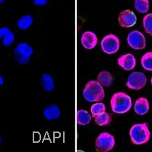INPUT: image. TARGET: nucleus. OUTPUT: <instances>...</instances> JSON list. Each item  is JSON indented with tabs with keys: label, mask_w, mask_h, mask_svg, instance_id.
Here are the masks:
<instances>
[{
	"label": "nucleus",
	"mask_w": 152,
	"mask_h": 152,
	"mask_svg": "<svg viewBox=\"0 0 152 152\" xmlns=\"http://www.w3.org/2000/svg\"><path fill=\"white\" fill-rule=\"evenodd\" d=\"M132 104L131 97L123 92L114 94L110 101L112 110L119 114L128 112L131 109Z\"/></svg>",
	"instance_id": "nucleus-1"
},
{
	"label": "nucleus",
	"mask_w": 152,
	"mask_h": 152,
	"mask_svg": "<svg viewBox=\"0 0 152 152\" xmlns=\"http://www.w3.org/2000/svg\"><path fill=\"white\" fill-rule=\"evenodd\" d=\"M83 96L87 101L98 102L104 97V88L98 81H91L84 89Z\"/></svg>",
	"instance_id": "nucleus-2"
},
{
	"label": "nucleus",
	"mask_w": 152,
	"mask_h": 152,
	"mask_svg": "<svg viewBox=\"0 0 152 152\" xmlns=\"http://www.w3.org/2000/svg\"><path fill=\"white\" fill-rule=\"evenodd\" d=\"M129 135L132 142L135 145H142L148 142L151 132L147 123H141L132 126L129 131Z\"/></svg>",
	"instance_id": "nucleus-3"
},
{
	"label": "nucleus",
	"mask_w": 152,
	"mask_h": 152,
	"mask_svg": "<svg viewBox=\"0 0 152 152\" xmlns=\"http://www.w3.org/2000/svg\"><path fill=\"white\" fill-rule=\"evenodd\" d=\"M33 53L32 47L26 43H20L14 50L15 59L20 65H24L29 62Z\"/></svg>",
	"instance_id": "nucleus-4"
},
{
	"label": "nucleus",
	"mask_w": 152,
	"mask_h": 152,
	"mask_svg": "<svg viewBox=\"0 0 152 152\" xmlns=\"http://www.w3.org/2000/svg\"><path fill=\"white\" fill-rule=\"evenodd\" d=\"M95 145L98 151H109L113 148L115 145V139L114 137L109 133L102 132L97 137Z\"/></svg>",
	"instance_id": "nucleus-5"
},
{
	"label": "nucleus",
	"mask_w": 152,
	"mask_h": 152,
	"mask_svg": "<svg viewBox=\"0 0 152 152\" xmlns=\"http://www.w3.org/2000/svg\"><path fill=\"white\" fill-rule=\"evenodd\" d=\"M120 43L119 38L114 34H108L104 37L101 41V48L104 53L113 54L119 50Z\"/></svg>",
	"instance_id": "nucleus-6"
},
{
	"label": "nucleus",
	"mask_w": 152,
	"mask_h": 152,
	"mask_svg": "<svg viewBox=\"0 0 152 152\" xmlns=\"http://www.w3.org/2000/svg\"><path fill=\"white\" fill-rule=\"evenodd\" d=\"M147 78L145 74L140 72H133L129 76L126 86L132 90H140L146 85Z\"/></svg>",
	"instance_id": "nucleus-7"
},
{
	"label": "nucleus",
	"mask_w": 152,
	"mask_h": 152,
	"mask_svg": "<svg viewBox=\"0 0 152 152\" xmlns=\"http://www.w3.org/2000/svg\"><path fill=\"white\" fill-rule=\"evenodd\" d=\"M128 44L134 50H142L146 46L145 37L140 31H133L127 37Z\"/></svg>",
	"instance_id": "nucleus-8"
},
{
	"label": "nucleus",
	"mask_w": 152,
	"mask_h": 152,
	"mask_svg": "<svg viewBox=\"0 0 152 152\" xmlns=\"http://www.w3.org/2000/svg\"><path fill=\"white\" fill-rule=\"evenodd\" d=\"M136 21V15L130 10L123 11L119 16V23L123 28H131L134 26Z\"/></svg>",
	"instance_id": "nucleus-9"
},
{
	"label": "nucleus",
	"mask_w": 152,
	"mask_h": 152,
	"mask_svg": "<svg viewBox=\"0 0 152 152\" xmlns=\"http://www.w3.org/2000/svg\"><path fill=\"white\" fill-rule=\"evenodd\" d=\"M118 64L119 66H121L123 69H124L126 71H129L135 68L136 64V60H135V56L132 54H125L121 56L117 60Z\"/></svg>",
	"instance_id": "nucleus-10"
},
{
	"label": "nucleus",
	"mask_w": 152,
	"mask_h": 152,
	"mask_svg": "<svg viewBox=\"0 0 152 152\" xmlns=\"http://www.w3.org/2000/svg\"><path fill=\"white\" fill-rule=\"evenodd\" d=\"M81 43L85 48L91 50L96 47L97 43V37L91 31H86L81 37Z\"/></svg>",
	"instance_id": "nucleus-11"
},
{
	"label": "nucleus",
	"mask_w": 152,
	"mask_h": 152,
	"mask_svg": "<svg viewBox=\"0 0 152 152\" xmlns=\"http://www.w3.org/2000/svg\"><path fill=\"white\" fill-rule=\"evenodd\" d=\"M135 112L138 115H144L147 113L149 110V102L148 100L145 97H140L135 101Z\"/></svg>",
	"instance_id": "nucleus-12"
},
{
	"label": "nucleus",
	"mask_w": 152,
	"mask_h": 152,
	"mask_svg": "<svg viewBox=\"0 0 152 152\" xmlns=\"http://www.w3.org/2000/svg\"><path fill=\"white\" fill-rule=\"evenodd\" d=\"M43 116L48 120L56 119L60 116V110L56 105H50L44 110Z\"/></svg>",
	"instance_id": "nucleus-13"
},
{
	"label": "nucleus",
	"mask_w": 152,
	"mask_h": 152,
	"mask_svg": "<svg viewBox=\"0 0 152 152\" xmlns=\"http://www.w3.org/2000/svg\"><path fill=\"white\" fill-rule=\"evenodd\" d=\"M97 81L102 86L109 87L113 84V78L110 73L107 71H103L97 76Z\"/></svg>",
	"instance_id": "nucleus-14"
},
{
	"label": "nucleus",
	"mask_w": 152,
	"mask_h": 152,
	"mask_svg": "<svg viewBox=\"0 0 152 152\" xmlns=\"http://www.w3.org/2000/svg\"><path fill=\"white\" fill-rule=\"evenodd\" d=\"M41 85L46 91H52L54 88V81L52 76L47 73L43 75L41 78Z\"/></svg>",
	"instance_id": "nucleus-15"
},
{
	"label": "nucleus",
	"mask_w": 152,
	"mask_h": 152,
	"mask_svg": "<svg viewBox=\"0 0 152 152\" xmlns=\"http://www.w3.org/2000/svg\"><path fill=\"white\" fill-rule=\"evenodd\" d=\"M91 120V116L89 113L84 110H80L77 113V123L81 126L88 124Z\"/></svg>",
	"instance_id": "nucleus-16"
},
{
	"label": "nucleus",
	"mask_w": 152,
	"mask_h": 152,
	"mask_svg": "<svg viewBox=\"0 0 152 152\" xmlns=\"http://www.w3.org/2000/svg\"><path fill=\"white\" fill-rule=\"evenodd\" d=\"M33 23V18L31 15H24L19 19L18 21V26L20 29L26 30L31 27Z\"/></svg>",
	"instance_id": "nucleus-17"
},
{
	"label": "nucleus",
	"mask_w": 152,
	"mask_h": 152,
	"mask_svg": "<svg viewBox=\"0 0 152 152\" xmlns=\"http://www.w3.org/2000/svg\"><path fill=\"white\" fill-rule=\"evenodd\" d=\"M142 66L145 70L152 71V52H148L145 53L142 57L141 60Z\"/></svg>",
	"instance_id": "nucleus-18"
},
{
	"label": "nucleus",
	"mask_w": 152,
	"mask_h": 152,
	"mask_svg": "<svg viewBox=\"0 0 152 152\" xmlns=\"http://www.w3.org/2000/svg\"><path fill=\"white\" fill-rule=\"evenodd\" d=\"M95 122L99 126H107L111 122V116L107 113H103L98 116H95Z\"/></svg>",
	"instance_id": "nucleus-19"
},
{
	"label": "nucleus",
	"mask_w": 152,
	"mask_h": 152,
	"mask_svg": "<svg viewBox=\"0 0 152 152\" xmlns=\"http://www.w3.org/2000/svg\"><path fill=\"white\" fill-rule=\"evenodd\" d=\"M135 8L140 13H146L149 9V0H135Z\"/></svg>",
	"instance_id": "nucleus-20"
},
{
	"label": "nucleus",
	"mask_w": 152,
	"mask_h": 152,
	"mask_svg": "<svg viewBox=\"0 0 152 152\" xmlns=\"http://www.w3.org/2000/svg\"><path fill=\"white\" fill-rule=\"evenodd\" d=\"M143 25L145 32L152 36V13L146 15L144 17Z\"/></svg>",
	"instance_id": "nucleus-21"
},
{
	"label": "nucleus",
	"mask_w": 152,
	"mask_h": 152,
	"mask_svg": "<svg viewBox=\"0 0 152 152\" xmlns=\"http://www.w3.org/2000/svg\"><path fill=\"white\" fill-rule=\"evenodd\" d=\"M105 105H104V104H102V103H97V104H94V105H92L91 108V113L94 116H98L100 114L105 112Z\"/></svg>",
	"instance_id": "nucleus-22"
},
{
	"label": "nucleus",
	"mask_w": 152,
	"mask_h": 152,
	"mask_svg": "<svg viewBox=\"0 0 152 152\" xmlns=\"http://www.w3.org/2000/svg\"><path fill=\"white\" fill-rule=\"evenodd\" d=\"M15 40V35L14 34L12 33V32H9L6 36H5L3 37V40H2V43H3L4 46H10L12 45Z\"/></svg>",
	"instance_id": "nucleus-23"
},
{
	"label": "nucleus",
	"mask_w": 152,
	"mask_h": 152,
	"mask_svg": "<svg viewBox=\"0 0 152 152\" xmlns=\"http://www.w3.org/2000/svg\"><path fill=\"white\" fill-rule=\"evenodd\" d=\"M11 32L10 29L7 27H3L0 28V38H3L4 37L6 36L8 34Z\"/></svg>",
	"instance_id": "nucleus-24"
},
{
	"label": "nucleus",
	"mask_w": 152,
	"mask_h": 152,
	"mask_svg": "<svg viewBox=\"0 0 152 152\" xmlns=\"http://www.w3.org/2000/svg\"><path fill=\"white\" fill-rule=\"evenodd\" d=\"M48 0H34V3L36 5H44L47 3Z\"/></svg>",
	"instance_id": "nucleus-25"
},
{
	"label": "nucleus",
	"mask_w": 152,
	"mask_h": 152,
	"mask_svg": "<svg viewBox=\"0 0 152 152\" xmlns=\"http://www.w3.org/2000/svg\"><path fill=\"white\" fill-rule=\"evenodd\" d=\"M3 83H4V79H3V78H2V76H0V86H1V85H3Z\"/></svg>",
	"instance_id": "nucleus-26"
},
{
	"label": "nucleus",
	"mask_w": 152,
	"mask_h": 152,
	"mask_svg": "<svg viewBox=\"0 0 152 152\" xmlns=\"http://www.w3.org/2000/svg\"><path fill=\"white\" fill-rule=\"evenodd\" d=\"M4 1H5V0H0V5H1L2 3H3Z\"/></svg>",
	"instance_id": "nucleus-27"
},
{
	"label": "nucleus",
	"mask_w": 152,
	"mask_h": 152,
	"mask_svg": "<svg viewBox=\"0 0 152 152\" xmlns=\"http://www.w3.org/2000/svg\"><path fill=\"white\" fill-rule=\"evenodd\" d=\"M1 143H2V138L0 137V145H1Z\"/></svg>",
	"instance_id": "nucleus-28"
},
{
	"label": "nucleus",
	"mask_w": 152,
	"mask_h": 152,
	"mask_svg": "<svg viewBox=\"0 0 152 152\" xmlns=\"http://www.w3.org/2000/svg\"><path fill=\"white\" fill-rule=\"evenodd\" d=\"M151 85H152V78H151Z\"/></svg>",
	"instance_id": "nucleus-29"
}]
</instances>
